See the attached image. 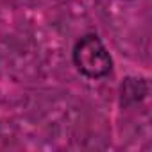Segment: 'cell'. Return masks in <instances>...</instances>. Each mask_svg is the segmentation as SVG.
<instances>
[{"instance_id": "6da1fadb", "label": "cell", "mask_w": 152, "mask_h": 152, "mask_svg": "<svg viewBox=\"0 0 152 152\" xmlns=\"http://www.w3.org/2000/svg\"><path fill=\"white\" fill-rule=\"evenodd\" d=\"M72 61L77 72L88 79H102L113 70V57L104 41L90 32L81 36L72 48Z\"/></svg>"}, {"instance_id": "7a4b0ae2", "label": "cell", "mask_w": 152, "mask_h": 152, "mask_svg": "<svg viewBox=\"0 0 152 152\" xmlns=\"http://www.w3.org/2000/svg\"><path fill=\"white\" fill-rule=\"evenodd\" d=\"M148 93V84L141 77H125L120 84V104L132 106L141 102Z\"/></svg>"}]
</instances>
